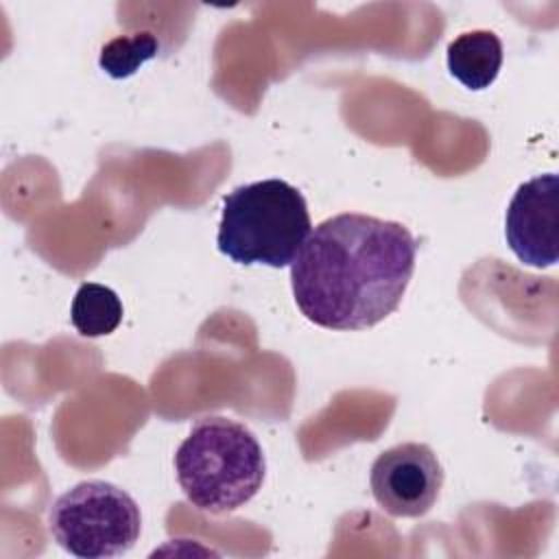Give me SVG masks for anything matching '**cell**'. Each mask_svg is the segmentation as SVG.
<instances>
[{
    "label": "cell",
    "instance_id": "cell-1",
    "mask_svg": "<svg viewBox=\"0 0 559 559\" xmlns=\"http://www.w3.org/2000/svg\"><path fill=\"white\" fill-rule=\"evenodd\" d=\"M417 242L395 221L345 212L321 221L290 264L301 314L325 330H367L397 310Z\"/></svg>",
    "mask_w": 559,
    "mask_h": 559
},
{
    "label": "cell",
    "instance_id": "cell-2",
    "mask_svg": "<svg viewBox=\"0 0 559 559\" xmlns=\"http://www.w3.org/2000/svg\"><path fill=\"white\" fill-rule=\"evenodd\" d=\"M175 472L188 502L223 515L245 507L262 487L266 459L255 435L229 417H203L175 454Z\"/></svg>",
    "mask_w": 559,
    "mask_h": 559
},
{
    "label": "cell",
    "instance_id": "cell-3",
    "mask_svg": "<svg viewBox=\"0 0 559 559\" xmlns=\"http://www.w3.org/2000/svg\"><path fill=\"white\" fill-rule=\"evenodd\" d=\"M312 231L304 194L284 179L238 186L223 199L216 245L236 264L290 266Z\"/></svg>",
    "mask_w": 559,
    "mask_h": 559
},
{
    "label": "cell",
    "instance_id": "cell-4",
    "mask_svg": "<svg viewBox=\"0 0 559 559\" xmlns=\"http://www.w3.org/2000/svg\"><path fill=\"white\" fill-rule=\"evenodd\" d=\"M48 531L74 557H120L138 542L142 513L122 487L107 480H83L52 502Z\"/></svg>",
    "mask_w": 559,
    "mask_h": 559
},
{
    "label": "cell",
    "instance_id": "cell-5",
    "mask_svg": "<svg viewBox=\"0 0 559 559\" xmlns=\"http://www.w3.org/2000/svg\"><path fill=\"white\" fill-rule=\"evenodd\" d=\"M369 487L380 509L393 518L426 515L443 487V467L426 443H397L376 456Z\"/></svg>",
    "mask_w": 559,
    "mask_h": 559
},
{
    "label": "cell",
    "instance_id": "cell-6",
    "mask_svg": "<svg viewBox=\"0 0 559 559\" xmlns=\"http://www.w3.org/2000/svg\"><path fill=\"white\" fill-rule=\"evenodd\" d=\"M504 236L515 258L535 269L555 266L559 255V177L537 175L524 181L504 218Z\"/></svg>",
    "mask_w": 559,
    "mask_h": 559
},
{
    "label": "cell",
    "instance_id": "cell-7",
    "mask_svg": "<svg viewBox=\"0 0 559 559\" xmlns=\"http://www.w3.org/2000/svg\"><path fill=\"white\" fill-rule=\"evenodd\" d=\"M502 41L493 31H465L448 44L445 61L450 74L467 90L489 87L502 68Z\"/></svg>",
    "mask_w": 559,
    "mask_h": 559
},
{
    "label": "cell",
    "instance_id": "cell-8",
    "mask_svg": "<svg viewBox=\"0 0 559 559\" xmlns=\"http://www.w3.org/2000/svg\"><path fill=\"white\" fill-rule=\"evenodd\" d=\"M70 321L85 338L107 336L122 321V301L109 286L85 282L72 299Z\"/></svg>",
    "mask_w": 559,
    "mask_h": 559
},
{
    "label": "cell",
    "instance_id": "cell-9",
    "mask_svg": "<svg viewBox=\"0 0 559 559\" xmlns=\"http://www.w3.org/2000/svg\"><path fill=\"white\" fill-rule=\"evenodd\" d=\"M157 52H159V41L148 31L133 33V35H118L100 48L98 68L111 79H127L135 74L146 61L157 57Z\"/></svg>",
    "mask_w": 559,
    "mask_h": 559
}]
</instances>
